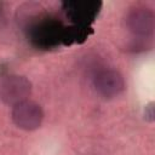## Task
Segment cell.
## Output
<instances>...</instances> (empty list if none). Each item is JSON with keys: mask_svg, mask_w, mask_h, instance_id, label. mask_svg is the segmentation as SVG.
I'll list each match as a JSON object with an SVG mask.
<instances>
[{"mask_svg": "<svg viewBox=\"0 0 155 155\" xmlns=\"http://www.w3.org/2000/svg\"><path fill=\"white\" fill-rule=\"evenodd\" d=\"M25 31L28 40L36 48L50 50L64 44L65 25L50 16L30 17Z\"/></svg>", "mask_w": 155, "mask_h": 155, "instance_id": "cell-1", "label": "cell"}, {"mask_svg": "<svg viewBox=\"0 0 155 155\" xmlns=\"http://www.w3.org/2000/svg\"><path fill=\"white\" fill-rule=\"evenodd\" d=\"M31 92L30 81L19 75H10L0 82V99L7 105H16L27 101Z\"/></svg>", "mask_w": 155, "mask_h": 155, "instance_id": "cell-2", "label": "cell"}, {"mask_svg": "<svg viewBox=\"0 0 155 155\" xmlns=\"http://www.w3.org/2000/svg\"><path fill=\"white\" fill-rule=\"evenodd\" d=\"M102 4L98 1L91 0H76V1H65L63 4V10L69 21L74 25L86 27L96 19Z\"/></svg>", "mask_w": 155, "mask_h": 155, "instance_id": "cell-3", "label": "cell"}, {"mask_svg": "<svg viewBox=\"0 0 155 155\" xmlns=\"http://www.w3.org/2000/svg\"><path fill=\"white\" fill-rule=\"evenodd\" d=\"M11 116L17 127L25 131H33L40 127L44 119V111L39 104L27 99L13 105Z\"/></svg>", "mask_w": 155, "mask_h": 155, "instance_id": "cell-4", "label": "cell"}, {"mask_svg": "<svg viewBox=\"0 0 155 155\" xmlns=\"http://www.w3.org/2000/svg\"><path fill=\"white\" fill-rule=\"evenodd\" d=\"M126 25L133 35L142 39H148L153 35L155 28L154 13L148 7H134L128 11L126 16Z\"/></svg>", "mask_w": 155, "mask_h": 155, "instance_id": "cell-5", "label": "cell"}, {"mask_svg": "<svg viewBox=\"0 0 155 155\" xmlns=\"http://www.w3.org/2000/svg\"><path fill=\"white\" fill-rule=\"evenodd\" d=\"M93 87L104 98L119 96L125 88L122 75L115 69H102L93 76Z\"/></svg>", "mask_w": 155, "mask_h": 155, "instance_id": "cell-6", "label": "cell"}]
</instances>
